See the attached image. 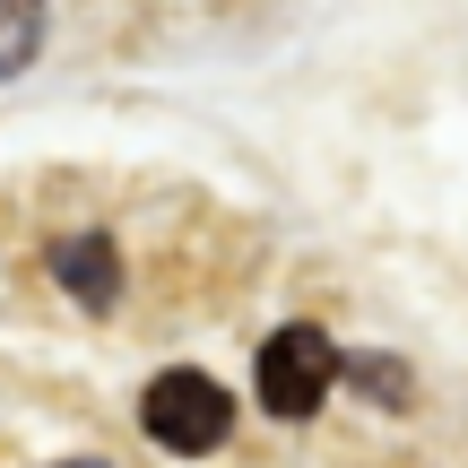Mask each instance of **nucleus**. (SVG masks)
<instances>
[{"label": "nucleus", "mask_w": 468, "mask_h": 468, "mask_svg": "<svg viewBox=\"0 0 468 468\" xmlns=\"http://www.w3.org/2000/svg\"><path fill=\"white\" fill-rule=\"evenodd\" d=\"M139 425H148V442L200 460V452H218V442L234 434V390L208 382V373H191V365H174V373H156V382H148Z\"/></svg>", "instance_id": "nucleus-1"}, {"label": "nucleus", "mask_w": 468, "mask_h": 468, "mask_svg": "<svg viewBox=\"0 0 468 468\" xmlns=\"http://www.w3.org/2000/svg\"><path fill=\"white\" fill-rule=\"evenodd\" d=\"M330 382H338V347H330L321 321H286V330L261 347V373H251V390H261L269 417H313V408L330 399Z\"/></svg>", "instance_id": "nucleus-2"}, {"label": "nucleus", "mask_w": 468, "mask_h": 468, "mask_svg": "<svg viewBox=\"0 0 468 468\" xmlns=\"http://www.w3.org/2000/svg\"><path fill=\"white\" fill-rule=\"evenodd\" d=\"M52 278H61L87 313H104V303L122 295V261H113L104 234H69V243H52Z\"/></svg>", "instance_id": "nucleus-3"}, {"label": "nucleus", "mask_w": 468, "mask_h": 468, "mask_svg": "<svg viewBox=\"0 0 468 468\" xmlns=\"http://www.w3.org/2000/svg\"><path fill=\"white\" fill-rule=\"evenodd\" d=\"M35 52H44V0H0V79H17Z\"/></svg>", "instance_id": "nucleus-4"}, {"label": "nucleus", "mask_w": 468, "mask_h": 468, "mask_svg": "<svg viewBox=\"0 0 468 468\" xmlns=\"http://www.w3.org/2000/svg\"><path fill=\"white\" fill-rule=\"evenodd\" d=\"M356 382H365V399H382V408H408V365H390V356H356Z\"/></svg>", "instance_id": "nucleus-5"}, {"label": "nucleus", "mask_w": 468, "mask_h": 468, "mask_svg": "<svg viewBox=\"0 0 468 468\" xmlns=\"http://www.w3.org/2000/svg\"><path fill=\"white\" fill-rule=\"evenodd\" d=\"M52 468H104V460H52Z\"/></svg>", "instance_id": "nucleus-6"}]
</instances>
